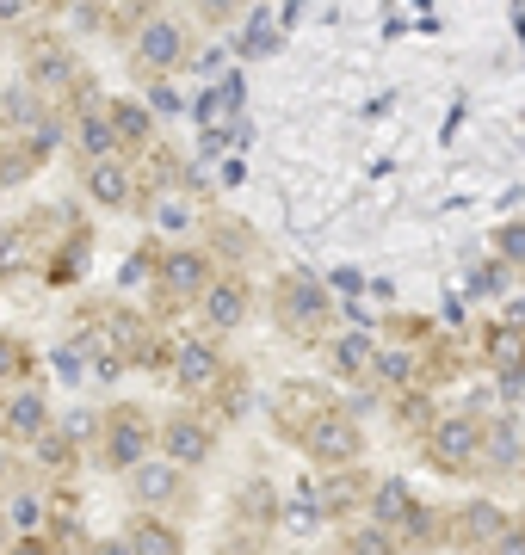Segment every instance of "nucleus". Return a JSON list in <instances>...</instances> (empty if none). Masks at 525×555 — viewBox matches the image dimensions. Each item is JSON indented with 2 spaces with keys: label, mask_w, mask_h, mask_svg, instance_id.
I'll list each match as a JSON object with an SVG mask.
<instances>
[{
  "label": "nucleus",
  "mask_w": 525,
  "mask_h": 555,
  "mask_svg": "<svg viewBox=\"0 0 525 555\" xmlns=\"http://www.w3.org/2000/svg\"><path fill=\"white\" fill-rule=\"evenodd\" d=\"M136 278H149V253H136V259H124V272H118V284H124V290H136Z\"/></svg>",
  "instance_id": "obj_38"
},
{
  "label": "nucleus",
  "mask_w": 525,
  "mask_h": 555,
  "mask_svg": "<svg viewBox=\"0 0 525 555\" xmlns=\"http://www.w3.org/2000/svg\"><path fill=\"white\" fill-rule=\"evenodd\" d=\"M118 130H112V118H93V111H81V148L93 155V167L99 161H118Z\"/></svg>",
  "instance_id": "obj_15"
},
{
  "label": "nucleus",
  "mask_w": 525,
  "mask_h": 555,
  "mask_svg": "<svg viewBox=\"0 0 525 555\" xmlns=\"http://www.w3.org/2000/svg\"><path fill=\"white\" fill-rule=\"evenodd\" d=\"M482 451H488V463H495V469H513L519 463V426L513 420H495V426L482 432Z\"/></svg>",
  "instance_id": "obj_17"
},
{
  "label": "nucleus",
  "mask_w": 525,
  "mask_h": 555,
  "mask_svg": "<svg viewBox=\"0 0 525 555\" xmlns=\"http://www.w3.org/2000/svg\"><path fill=\"white\" fill-rule=\"evenodd\" d=\"M217 93H223V99L241 111V99H248V81H241V74H223V87H217Z\"/></svg>",
  "instance_id": "obj_40"
},
{
  "label": "nucleus",
  "mask_w": 525,
  "mask_h": 555,
  "mask_svg": "<svg viewBox=\"0 0 525 555\" xmlns=\"http://www.w3.org/2000/svg\"><path fill=\"white\" fill-rule=\"evenodd\" d=\"M50 148H56V124H38V130H31V155H50Z\"/></svg>",
  "instance_id": "obj_39"
},
{
  "label": "nucleus",
  "mask_w": 525,
  "mask_h": 555,
  "mask_svg": "<svg viewBox=\"0 0 525 555\" xmlns=\"http://www.w3.org/2000/svg\"><path fill=\"white\" fill-rule=\"evenodd\" d=\"M377 377H383V383H408V377H414V358L396 352V346H383V352H377Z\"/></svg>",
  "instance_id": "obj_25"
},
{
  "label": "nucleus",
  "mask_w": 525,
  "mask_h": 555,
  "mask_svg": "<svg viewBox=\"0 0 525 555\" xmlns=\"http://www.w3.org/2000/svg\"><path fill=\"white\" fill-rule=\"evenodd\" d=\"M44 414H50V407H44L38 389H19V395L0 401V426L19 432V438H44Z\"/></svg>",
  "instance_id": "obj_8"
},
{
  "label": "nucleus",
  "mask_w": 525,
  "mask_h": 555,
  "mask_svg": "<svg viewBox=\"0 0 525 555\" xmlns=\"http://www.w3.org/2000/svg\"><path fill=\"white\" fill-rule=\"evenodd\" d=\"M155 216H161V229H186V204H161Z\"/></svg>",
  "instance_id": "obj_43"
},
{
  "label": "nucleus",
  "mask_w": 525,
  "mask_h": 555,
  "mask_svg": "<svg viewBox=\"0 0 525 555\" xmlns=\"http://www.w3.org/2000/svg\"><path fill=\"white\" fill-rule=\"evenodd\" d=\"M278 321L297 327V333H315L328 321V290L315 284L309 272H285V278H278Z\"/></svg>",
  "instance_id": "obj_1"
},
{
  "label": "nucleus",
  "mask_w": 525,
  "mask_h": 555,
  "mask_svg": "<svg viewBox=\"0 0 525 555\" xmlns=\"http://www.w3.org/2000/svg\"><path fill=\"white\" fill-rule=\"evenodd\" d=\"M346 555H359V549H346Z\"/></svg>",
  "instance_id": "obj_50"
},
{
  "label": "nucleus",
  "mask_w": 525,
  "mask_h": 555,
  "mask_svg": "<svg viewBox=\"0 0 525 555\" xmlns=\"http://www.w3.org/2000/svg\"><path fill=\"white\" fill-rule=\"evenodd\" d=\"M217 155H229V130H223V136H204V142H198V161H217Z\"/></svg>",
  "instance_id": "obj_41"
},
{
  "label": "nucleus",
  "mask_w": 525,
  "mask_h": 555,
  "mask_svg": "<svg viewBox=\"0 0 525 555\" xmlns=\"http://www.w3.org/2000/svg\"><path fill=\"white\" fill-rule=\"evenodd\" d=\"M180 494V475L167 463H136V500H173Z\"/></svg>",
  "instance_id": "obj_19"
},
{
  "label": "nucleus",
  "mask_w": 525,
  "mask_h": 555,
  "mask_svg": "<svg viewBox=\"0 0 525 555\" xmlns=\"http://www.w3.org/2000/svg\"><path fill=\"white\" fill-rule=\"evenodd\" d=\"M31 81H44V87H68V81H75V62H68L56 44H44V50H31Z\"/></svg>",
  "instance_id": "obj_20"
},
{
  "label": "nucleus",
  "mask_w": 525,
  "mask_h": 555,
  "mask_svg": "<svg viewBox=\"0 0 525 555\" xmlns=\"http://www.w3.org/2000/svg\"><path fill=\"white\" fill-rule=\"evenodd\" d=\"M56 377L62 383H81V346H62L56 352Z\"/></svg>",
  "instance_id": "obj_35"
},
{
  "label": "nucleus",
  "mask_w": 525,
  "mask_h": 555,
  "mask_svg": "<svg viewBox=\"0 0 525 555\" xmlns=\"http://www.w3.org/2000/svg\"><path fill=\"white\" fill-rule=\"evenodd\" d=\"M130 555H180V537H173L167 525H149L143 518V525L130 531Z\"/></svg>",
  "instance_id": "obj_21"
},
{
  "label": "nucleus",
  "mask_w": 525,
  "mask_h": 555,
  "mask_svg": "<svg viewBox=\"0 0 525 555\" xmlns=\"http://www.w3.org/2000/svg\"><path fill=\"white\" fill-rule=\"evenodd\" d=\"M173 377H180L186 389H217V383H223V358H217V346L180 340V346H173Z\"/></svg>",
  "instance_id": "obj_4"
},
{
  "label": "nucleus",
  "mask_w": 525,
  "mask_h": 555,
  "mask_svg": "<svg viewBox=\"0 0 525 555\" xmlns=\"http://www.w3.org/2000/svg\"><path fill=\"white\" fill-rule=\"evenodd\" d=\"M25 266V229H0V278H13Z\"/></svg>",
  "instance_id": "obj_26"
},
{
  "label": "nucleus",
  "mask_w": 525,
  "mask_h": 555,
  "mask_svg": "<svg viewBox=\"0 0 525 555\" xmlns=\"http://www.w3.org/2000/svg\"><path fill=\"white\" fill-rule=\"evenodd\" d=\"M87 192H93V204H130V173L118 161H99V167H87Z\"/></svg>",
  "instance_id": "obj_12"
},
{
  "label": "nucleus",
  "mask_w": 525,
  "mask_h": 555,
  "mask_svg": "<svg viewBox=\"0 0 525 555\" xmlns=\"http://www.w3.org/2000/svg\"><path fill=\"white\" fill-rule=\"evenodd\" d=\"M149 451V426L130 414H112V432H105V463H118V469H136V457Z\"/></svg>",
  "instance_id": "obj_7"
},
{
  "label": "nucleus",
  "mask_w": 525,
  "mask_h": 555,
  "mask_svg": "<svg viewBox=\"0 0 525 555\" xmlns=\"http://www.w3.org/2000/svg\"><path fill=\"white\" fill-rule=\"evenodd\" d=\"M322 414H328V407H322V395H315L309 383H291L285 395H278V420H285V426H303L309 432Z\"/></svg>",
  "instance_id": "obj_11"
},
{
  "label": "nucleus",
  "mask_w": 525,
  "mask_h": 555,
  "mask_svg": "<svg viewBox=\"0 0 525 555\" xmlns=\"http://www.w3.org/2000/svg\"><path fill=\"white\" fill-rule=\"evenodd\" d=\"M303 444H309V457L328 463V469H334V463H353V457H359V426L346 420V414H322V420L303 432Z\"/></svg>",
  "instance_id": "obj_3"
},
{
  "label": "nucleus",
  "mask_w": 525,
  "mask_h": 555,
  "mask_svg": "<svg viewBox=\"0 0 525 555\" xmlns=\"http://www.w3.org/2000/svg\"><path fill=\"white\" fill-rule=\"evenodd\" d=\"M167 451L180 457V463H204V457H210V426L173 414V420H167Z\"/></svg>",
  "instance_id": "obj_10"
},
{
  "label": "nucleus",
  "mask_w": 525,
  "mask_h": 555,
  "mask_svg": "<svg viewBox=\"0 0 525 555\" xmlns=\"http://www.w3.org/2000/svg\"><path fill=\"white\" fill-rule=\"evenodd\" d=\"M501 284H507V272H501V266H476V272H470V296H495Z\"/></svg>",
  "instance_id": "obj_33"
},
{
  "label": "nucleus",
  "mask_w": 525,
  "mask_h": 555,
  "mask_svg": "<svg viewBox=\"0 0 525 555\" xmlns=\"http://www.w3.org/2000/svg\"><path fill=\"white\" fill-rule=\"evenodd\" d=\"M315 518H322V500H315V494H303V500H291L285 525H291V531H315Z\"/></svg>",
  "instance_id": "obj_30"
},
{
  "label": "nucleus",
  "mask_w": 525,
  "mask_h": 555,
  "mask_svg": "<svg viewBox=\"0 0 525 555\" xmlns=\"http://www.w3.org/2000/svg\"><path fill=\"white\" fill-rule=\"evenodd\" d=\"M31 161H38L31 148H0V179H7V185H13V179H25V173H31Z\"/></svg>",
  "instance_id": "obj_31"
},
{
  "label": "nucleus",
  "mask_w": 525,
  "mask_h": 555,
  "mask_svg": "<svg viewBox=\"0 0 525 555\" xmlns=\"http://www.w3.org/2000/svg\"><path fill=\"white\" fill-rule=\"evenodd\" d=\"M112 130H118L124 142H149V111L136 105V99H118V105H112Z\"/></svg>",
  "instance_id": "obj_22"
},
{
  "label": "nucleus",
  "mask_w": 525,
  "mask_h": 555,
  "mask_svg": "<svg viewBox=\"0 0 525 555\" xmlns=\"http://www.w3.org/2000/svg\"><path fill=\"white\" fill-rule=\"evenodd\" d=\"M488 358H495L507 377H519V370H525V333L519 327H495V333H488Z\"/></svg>",
  "instance_id": "obj_16"
},
{
  "label": "nucleus",
  "mask_w": 525,
  "mask_h": 555,
  "mask_svg": "<svg viewBox=\"0 0 525 555\" xmlns=\"http://www.w3.org/2000/svg\"><path fill=\"white\" fill-rule=\"evenodd\" d=\"M371 506H377V531L408 525V518H414V494H408V481H383Z\"/></svg>",
  "instance_id": "obj_13"
},
{
  "label": "nucleus",
  "mask_w": 525,
  "mask_h": 555,
  "mask_svg": "<svg viewBox=\"0 0 525 555\" xmlns=\"http://www.w3.org/2000/svg\"><path fill=\"white\" fill-rule=\"evenodd\" d=\"M334 370L340 377H365V370H377V346L365 333H346V340H334Z\"/></svg>",
  "instance_id": "obj_14"
},
{
  "label": "nucleus",
  "mask_w": 525,
  "mask_h": 555,
  "mask_svg": "<svg viewBox=\"0 0 525 555\" xmlns=\"http://www.w3.org/2000/svg\"><path fill=\"white\" fill-rule=\"evenodd\" d=\"M99 555H124V549H99Z\"/></svg>",
  "instance_id": "obj_49"
},
{
  "label": "nucleus",
  "mask_w": 525,
  "mask_h": 555,
  "mask_svg": "<svg viewBox=\"0 0 525 555\" xmlns=\"http://www.w3.org/2000/svg\"><path fill=\"white\" fill-rule=\"evenodd\" d=\"M458 537L476 549V543H488V537H501V512L488 506V500H476V506H464V518H458Z\"/></svg>",
  "instance_id": "obj_18"
},
{
  "label": "nucleus",
  "mask_w": 525,
  "mask_h": 555,
  "mask_svg": "<svg viewBox=\"0 0 525 555\" xmlns=\"http://www.w3.org/2000/svg\"><path fill=\"white\" fill-rule=\"evenodd\" d=\"M136 56H143L149 68H173V62H186V37L173 19H149L143 31H136Z\"/></svg>",
  "instance_id": "obj_5"
},
{
  "label": "nucleus",
  "mask_w": 525,
  "mask_h": 555,
  "mask_svg": "<svg viewBox=\"0 0 525 555\" xmlns=\"http://www.w3.org/2000/svg\"><path fill=\"white\" fill-rule=\"evenodd\" d=\"M38 457H44L50 469H68V457H75V444H68V438H56V432H44V438H38Z\"/></svg>",
  "instance_id": "obj_32"
},
{
  "label": "nucleus",
  "mask_w": 525,
  "mask_h": 555,
  "mask_svg": "<svg viewBox=\"0 0 525 555\" xmlns=\"http://www.w3.org/2000/svg\"><path fill=\"white\" fill-rule=\"evenodd\" d=\"M0 475H7V451H0Z\"/></svg>",
  "instance_id": "obj_48"
},
{
  "label": "nucleus",
  "mask_w": 525,
  "mask_h": 555,
  "mask_svg": "<svg viewBox=\"0 0 525 555\" xmlns=\"http://www.w3.org/2000/svg\"><path fill=\"white\" fill-rule=\"evenodd\" d=\"M476 451H482L476 420H439V426L427 432V457H433L439 469H470Z\"/></svg>",
  "instance_id": "obj_2"
},
{
  "label": "nucleus",
  "mask_w": 525,
  "mask_h": 555,
  "mask_svg": "<svg viewBox=\"0 0 525 555\" xmlns=\"http://www.w3.org/2000/svg\"><path fill=\"white\" fill-rule=\"evenodd\" d=\"M149 105H155V111H186V99L173 93V87H155V93H149Z\"/></svg>",
  "instance_id": "obj_42"
},
{
  "label": "nucleus",
  "mask_w": 525,
  "mask_h": 555,
  "mask_svg": "<svg viewBox=\"0 0 525 555\" xmlns=\"http://www.w3.org/2000/svg\"><path fill=\"white\" fill-rule=\"evenodd\" d=\"M241 512H248V518H272V488H266V481H254V488H248Z\"/></svg>",
  "instance_id": "obj_34"
},
{
  "label": "nucleus",
  "mask_w": 525,
  "mask_h": 555,
  "mask_svg": "<svg viewBox=\"0 0 525 555\" xmlns=\"http://www.w3.org/2000/svg\"><path fill=\"white\" fill-rule=\"evenodd\" d=\"M507 395H525V370H519V377H507Z\"/></svg>",
  "instance_id": "obj_45"
},
{
  "label": "nucleus",
  "mask_w": 525,
  "mask_h": 555,
  "mask_svg": "<svg viewBox=\"0 0 525 555\" xmlns=\"http://www.w3.org/2000/svg\"><path fill=\"white\" fill-rule=\"evenodd\" d=\"M353 549H359V555H390V531H359Z\"/></svg>",
  "instance_id": "obj_36"
},
{
  "label": "nucleus",
  "mask_w": 525,
  "mask_h": 555,
  "mask_svg": "<svg viewBox=\"0 0 525 555\" xmlns=\"http://www.w3.org/2000/svg\"><path fill=\"white\" fill-rule=\"evenodd\" d=\"M241 315H248V290H241V278H217L204 290V321L210 327H235Z\"/></svg>",
  "instance_id": "obj_9"
},
{
  "label": "nucleus",
  "mask_w": 525,
  "mask_h": 555,
  "mask_svg": "<svg viewBox=\"0 0 525 555\" xmlns=\"http://www.w3.org/2000/svg\"><path fill=\"white\" fill-rule=\"evenodd\" d=\"M353 494H359V481H353V475H334L315 500H322V512H346V506H353Z\"/></svg>",
  "instance_id": "obj_27"
},
{
  "label": "nucleus",
  "mask_w": 525,
  "mask_h": 555,
  "mask_svg": "<svg viewBox=\"0 0 525 555\" xmlns=\"http://www.w3.org/2000/svg\"><path fill=\"white\" fill-rule=\"evenodd\" d=\"M25 364H31V358H25V346L13 340V333H0V383H13Z\"/></svg>",
  "instance_id": "obj_28"
},
{
  "label": "nucleus",
  "mask_w": 525,
  "mask_h": 555,
  "mask_svg": "<svg viewBox=\"0 0 525 555\" xmlns=\"http://www.w3.org/2000/svg\"><path fill=\"white\" fill-rule=\"evenodd\" d=\"M266 44H272V13L260 7V13L248 19V31H241V50H248V56H254V50H266Z\"/></svg>",
  "instance_id": "obj_29"
},
{
  "label": "nucleus",
  "mask_w": 525,
  "mask_h": 555,
  "mask_svg": "<svg viewBox=\"0 0 525 555\" xmlns=\"http://www.w3.org/2000/svg\"><path fill=\"white\" fill-rule=\"evenodd\" d=\"M229 555H260V549L254 543H229Z\"/></svg>",
  "instance_id": "obj_46"
},
{
  "label": "nucleus",
  "mask_w": 525,
  "mask_h": 555,
  "mask_svg": "<svg viewBox=\"0 0 525 555\" xmlns=\"http://www.w3.org/2000/svg\"><path fill=\"white\" fill-rule=\"evenodd\" d=\"M0 111H7V124H31V130H38V124H50V118H44V105L31 99V87H13L7 99H0Z\"/></svg>",
  "instance_id": "obj_24"
},
{
  "label": "nucleus",
  "mask_w": 525,
  "mask_h": 555,
  "mask_svg": "<svg viewBox=\"0 0 525 555\" xmlns=\"http://www.w3.org/2000/svg\"><path fill=\"white\" fill-rule=\"evenodd\" d=\"M501 253L507 259H525V222H507V229H501Z\"/></svg>",
  "instance_id": "obj_37"
},
{
  "label": "nucleus",
  "mask_w": 525,
  "mask_h": 555,
  "mask_svg": "<svg viewBox=\"0 0 525 555\" xmlns=\"http://www.w3.org/2000/svg\"><path fill=\"white\" fill-rule=\"evenodd\" d=\"M192 118L204 124V136H223V124L235 118V105L223 93H204V99H192Z\"/></svg>",
  "instance_id": "obj_23"
},
{
  "label": "nucleus",
  "mask_w": 525,
  "mask_h": 555,
  "mask_svg": "<svg viewBox=\"0 0 525 555\" xmlns=\"http://www.w3.org/2000/svg\"><path fill=\"white\" fill-rule=\"evenodd\" d=\"M38 512H44L38 500H19V506H13V525H25V531H31V525H38Z\"/></svg>",
  "instance_id": "obj_44"
},
{
  "label": "nucleus",
  "mask_w": 525,
  "mask_h": 555,
  "mask_svg": "<svg viewBox=\"0 0 525 555\" xmlns=\"http://www.w3.org/2000/svg\"><path fill=\"white\" fill-rule=\"evenodd\" d=\"M0 543H7V518H0Z\"/></svg>",
  "instance_id": "obj_47"
},
{
  "label": "nucleus",
  "mask_w": 525,
  "mask_h": 555,
  "mask_svg": "<svg viewBox=\"0 0 525 555\" xmlns=\"http://www.w3.org/2000/svg\"><path fill=\"white\" fill-rule=\"evenodd\" d=\"M161 290L167 296H198L210 290V266H204V253H161Z\"/></svg>",
  "instance_id": "obj_6"
}]
</instances>
